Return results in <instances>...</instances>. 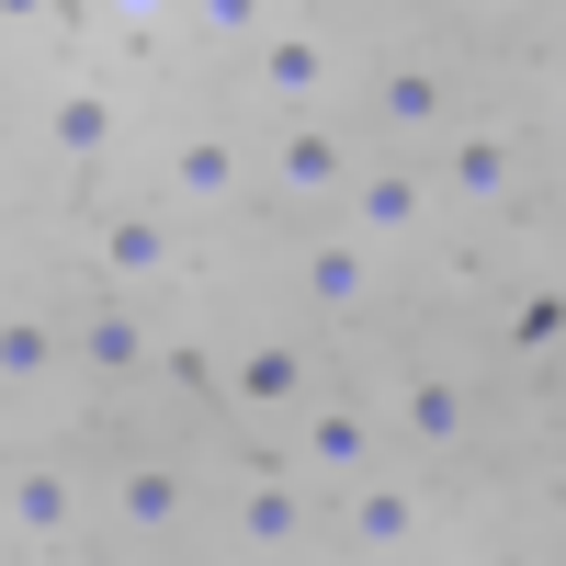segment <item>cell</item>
I'll use <instances>...</instances> for the list:
<instances>
[{
	"label": "cell",
	"instance_id": "1",
	"mask_svg": "<svg viewBox=\"0 0 566 566\" xmlns=\"http://www.w3.org/2000/svg\"><path fill=\"white\" fill-rule=\"evenodd\" d=\"M352 181H363V148L340 136V114L272 125V148H261V193L272 205H352Z\"/></svg>",
	"mask_w": 566,
	"mask_h": 566
},
{
	"label": "cell",
	"instance_id": "2",
	"mask_svg": "<svg viewBox=\"0 0 566 566\" xmlns=\"http://www.w3.org/2000/svg\"><path fill=\"white\" fill-rule=\"evenodd\" d=\"M306 533H317L306 464H239V476H227V544L239 555H295Z\"/></svg>",
	"mask_w": 566,
	"mask_h": 566
},
{
	"label": "cell",
	"instance_id": "3",
	"mask_svg": "<svg viewBox=\"0 0 566 566\" xmlns=\"http://www.w3.org/2000/svg\"><path fill=\"white\" fill-rule=\"evenodd\" d=\"M250 159H239V136L227 125H181L170 136V159H159V205L170 216H227V205H250Z\"/></svg>",
	"mask_w": 566,
	"mask_h": 566
},
{
	"label": "cell",
	"instance_id": "4",
	"mask_svg": "<svg viewBox=\"0 0 566 566\" xmlns=\"http://www.w3.org/2000/svg\"><path fill=\"white\" fill-rule=\"evenodd\" d=\"M91 261H103L114 295H148V283L181 272V216L170 205H103L91 216Z\"/></svg>",
	"mask_w": 566,
	"mask_h": 566
},
{
	"label": "cell",
	"instance_id": "5",
	"mask_svg": "<svg viewBox=\"0 0 566 566\" xmlns=\"http://www.w3.org/2000/svg\"><path fill=\"white\" fill-rule=\"evenodd\" d=\"M431 205H442V170H419V159H363L340 227H352V239H374V250H408L419 227H431Z\"/></svg>",
	"mask_w": 566,
	"mask_h": 566
},
{
	"label": "cell",
	"instance_id": "6",
	"mask_svg": "<svg viewBox=\"0 0 566 566\" xmlns=\"http://www.w3.org/2000/svg\"><path fill=\"white\" fill-rule=\"evenodd\" d=\"M250 103H261L272 125H295V114L328 103V34H317V23H272V34L250 45Z\"/></svg>",
	"mask_w": 566,
	"mask_h": 566
},
{
	"label": "cell",
	"instance_id": "7",
	"mask_svg": "<svg viewBox=\"0 0 566 566\" xmlns=\"http://www.w3.org/2000/svg\"><path fill=\"white\" fill-rule=\"evenodd\" d=\"M216 397L239 419H306L317 408V363H306V340H250V352H227Z\"/></svg>",
	"mask_w": 566,
	"mask_h": 566
},
{
	"label": "cell",
	"instance_id": "8",
	"mask_svg": "<svg viewBox=\"0 0 566 566\" xmlns=\"http://www.w3.org/2000/svg\"><path fill=\"white\" fill-rule=\"evenodd\" d=\"M295 464H306L317 488H363L374 464H386V419L352 408V397H317V408L295 419Z\"/></svg>",
	"mask_w": 566,
	"mask_h": 566
},
{
	"label": "cell",
	"instance_id": "9",
	"mask_svg": "<svg viewBox=\"0 0 566 566\" xmlns=\"http://www.w3.org/2000/svg\"><path fill=\"white\" fill-rule=\"evenodd\" d=\"M0 522H12L23 555H69L80 544V476H69L57 453H23L12 488H0Z\"/></svg>",
	"mask_w": 566,
	"mask_h": 566
},
{
	"label": "cell",
	"instance_id": "10",
	"mask_svg": "<svg viewBox=\"0 0 566 566\" xmlns=\"http://www.w3.org/2000/svg\"><path fill=\"white\" fill-rule=\"evenodd\" d=\"M522 193V136L488 125V114H464L442 136V205H510Z\"/></svg>",
	"mask_w": 566,
	"mask_h": 566
},
{
	"label": "cell",
	"instance_id": "11",
	"mask_svg": "<svg viewBox=\"0 0 566 566\" xmlns=\"http://www.w3.org/2000/svg\"><path fill=\"white\" fill-rule=\"evenodd\" d=\"M69 352H80L91 386H136V374L159 363V340H148V317H136V295H114V283L80 306V340H69Z\"/></svg>",
	"mask_w": 566,
	"mask_h": 566
},
{
	"label": "cell",
	"instance_id": "12",
	"mask_svg": "<svg viewBox=\"0 0 566 566\" xmlns=\"http://www.w3.org/2000/svg\"><path fill=\"white\" fill-rule=\"evenodd\" d=\"M340 544L352 555H419V488L397 464H374L363 488H340Z\"/></svg>",
	"mask_w": 566,
	"mask_h": 566
},
{
	"label": "cell",
	"instance_id": "13",
	"mask_svg": "<svg viewBox=\"0 0 566 566\" xmlns=\"http://www.w3.org/2000/svg\"><path fill=\"white\" fill-rule=\"evenodd\" d=\"M80 352L57 340V317H45V295H12L0 306V397H45Z\"/></svg>",
	"mask_w": 566,
	"mask_h": 566
},
{
	"label": "cell",
	"instance_id": "14",
	"mask_svg": "<svg viewBox=\"0 0 566 566\" xmlns=\"http://www.w3.org/2000/svg\"><path fill=\"white\" fill-rule=\"evenodd\" d=\"M114 136H125V103L103 80H69L57 103H45V159H57V170H103Z\"/></svg>",
	"mask_w": 566,
	"mask_h": 566
},
{
	"label": "cell",
	"instance_id": "15",
	"mask_svg": "<svg viewBox=\"0 0 566 566\" xmlns=\"http://www.w3.org/2000/svg\"><path fill=\"white\" fill-rule=\"evenodd\" d=\"M464 431H476V386L442 374V363H419L408 386H397V442H408V453H453Z\"/></svg>",
	"mask_w": 566,
	"mask_h": 566
},
{
	"label": "cell",
	"instance_id": "16",
	"mask_svg": "<svg viewBox=\"0 0 566 566\" xmlns=\"http://www.w3.org/2000/svg\"><path fill=\"white\" fill-rule=\"evenodd\" d=\"M181 510H193V476H181L170 453H136L125 476H114V522H125V544H170Z\"/></svg>",
	"mask_w": 566,
	"mask_h": 566
},
{
	"label": "cell",
	"instance_id": "17",
	"mask_svg": "<svg viewBox=\"0 0 566 566\" xmlns=\"http://www.w3.org/2000/svg\"><path fill=\"white\" fill-rule=\"evenodd\" d=\"M374 125H386V136H453L464 114H453V80L431 69V57H397L386 80H374V103H363Z\"/></svg>",
	"mask_w": 566,
	"mask_h": 566
},
{
	"label": "cell",
	"instance_id": "18",
	"mask_svg": "<svg viewBox=\"0 0 566 566\" xmlns=\"http://www.w3.org/2000/svg\"><path fill=\"white\" fill-rule=\"evenodd\" d=\"M374 261H386L374 239H352V227H317L306 261H295V283H306L328 317H352V306H374Z\"/></svg>",
	"mask_w": 566,
	"mask_h": 566
},
{
	"label": "cell",
	"instance_id": "19",
	"mask_svg": "<svg viewBox=\"0 0 566 566\" xmlns=\"http://www.w3.org/2000/svg\"><path fill=\"white\" fill-rule=\"evenodd\" d=\"M181 23H193V34H216V45H261L283 12H272V0H193Z\"/></svg>",
	"mask_w": 566,
	"mask_h": 566
},
{
	"label": "cell",
	"instance_id": "20",
	"mask_svg": "<svg viewBox=\"0 0 566 566\" xmlns=\"http://www.w3.org/2000/svg\"><path fill=\"white\" fill-rule=\"evenodd\" d=\"M555 340H566V295L544 283V295H522V306H510V352H555Z\"/></svg>",
	"mask_w": 566,
	"mask_h": 566
},
{
	"label": "cell",
	"instance_id": "21",
	"mask_svg": "<svg viewBox=\"0 0 566 566\" xmlns=\"http://www.w3.org/2000/svg\"><path fill=\"white\" fill-rule=\"evenodd\" d=\"M0 23H12V34H69L80 0H0Z\"/></svg>",
	"mask_w": 566,
	"mask_h": 566
},
{
	"label": "cell",
	"instance_id": "22",
	"mask_svg": "<svg viewBox=\"0 0 566 566\" xmlns=\"http://www.w3.org/2000/svg\"><path fill=\"white\" fill-rule=\"evenodd\" d=\"M103 12H114V23H181L193 0H103Z\"/></svg>",
	"mask_w": 566,
	"mask_h": 566
},
{
	"label": "cell",
	"instance_id": "23",
	"mask_svg": "<svg viewBox=\"0 0 566 566\" xmlns=\"http://www.w3.org/2000/svg\"><path fill=\"white\" fill-rule=\"evenodd\" d=\"M57 566H136V544H69Z\"/></svg>",
	"mask_w": 566,
	"mask_h": 566
},
{
	"label": "cell",
	"instance_id": "24",
	"mask_svg": "<svg viewBox=\"0 0 566 566\" xmlns=\"http://www.w3.org/2000/svg\"><path fill=\"white\" fill-rule=\"evenodd\" d=\"M544 125H555V136H566V80H555V103H544Z\"/></svg>",
	"mask_w": 566,
	"mask_h": 566
},
{
	"label": "cell",
	"instance_id": "25",
	"mask_svg": "<svg viewBox=\"0 0 566 566\" xmlns=\"http://www.w3.org/2000/svg\"><path fill=\"white\" fill-rule=\"evenodd\" d=\"M408 566H442V555H408Z\"/></svg>",
	"mask_w": 566,
	"mask_h": 566
},
{
	"label": "cell",
	"instance_id": "26",
	"mask_svg": "<svg viewBox=\"0 0 566 566\" xmlns=\"http://www.w3.org/2000/svg\"><path fill=\"white\" fill-rule=\"evenodd\" d=\"M555 408H566V386H555Z\"/></svg>",
	"mask_w": 566,
	"mask_h": 566
}]
</instances>
